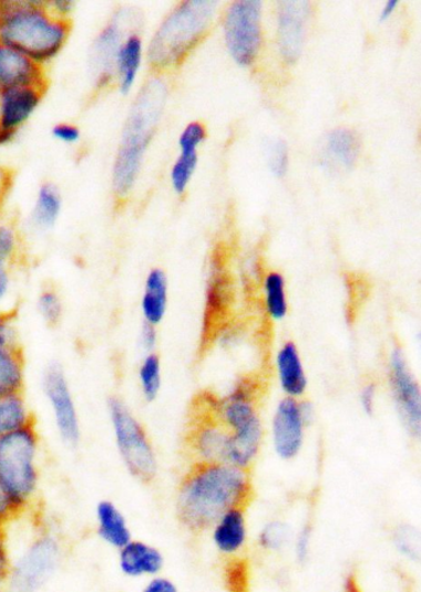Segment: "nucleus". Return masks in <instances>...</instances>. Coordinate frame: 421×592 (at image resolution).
<instances>
[{"instance_id": "obj_1", "label": "nucleus", "mask_w": 421, "mask_h": 592, "mask_svg": "<svg viewBox=\"0 0 421 592\" xmlns=\"http://www.w3.org/2000/svg\"><path fill=\"white\" fill-rule=\"evenodd\" d=\"M253 482L247 469L228 463L198 461L183 478L177 515L192 532H202L233 509L245 510L253 500Z\"/></svg>"}, {"instance_id": "obj_2", "label": "nucleus", "mask_w": 421, "mask_h": 592, "mask_svg": "<svg viewBox=\"0 0 421 592\" xmlns=\"http://www.w3.org/2000/svg\"><path fill=\"white\" fill-rule=\"evenodd\" d=\"M71 20L53 15L44 0H0V44L45 67L66 48Z\"/></svg>"}, {"instance_id": "obj_3", "label": "nucleus", "mask_w": 421, "mask_h": 592, "mask_svg": "<svg viewBox=\"0 0 421 592\" xmlns=\"http://www.w3.org/2000/svg\"><path fill=\"white\" fill-rule=\"evenodd\" d=\"M168 89L153 77L137 92L123 127L112 167V190L117 201L129 197L142 170L147 147L164 113Z\"/></svg>"}, {"instance_id": "obj_4", "label": "nucleus", "mask_w": 421, "mask_h": 592, "mask_svg": "<svg viewBox=\"0 0 421 592\" xmlns=\"http://www.w3.org/2000/svg\"><path fill=\"white\" fill-rule=\"evenodd\" d=\"M41 439L37 423L0 437V487L24 513L40 486Z\"/></svg>"}, {"instance_id": "obj_5", "label": "nucleus", "mask_w": 421, "mask_h": 592, "mask_svg": "<svg viewBox=\"0 0 421 592\" xmlns=\"http://www.w3.org/2000/svg\"><path fill=\"white\" fill-rule=\"evenodd\" d=\"M218 2L187 0L177 4L155 31L146 50L151 67L174 66L210 24Z\"/></svg>"}, {"instance_id": "obj_6", "label": "nucleus", "mask_w": 421, "mask_h": 592, "mask_svg": "<svg viewBox=\"0 0 421 592\" xmlns=\"http://www.w3.org/2000/svg\"><path fill=\"white\" fill-rule=\"evenodd\" d=\"M114 443L119 456L131 476L148 484L157 472L155 450L147 433L122 397L111 396L106 402Z\"/></svg>"}, {"instance_id": "obj_7", "label": "nucleus", "mask_w": 421, "mask_h": 592, "mask_svg": "<svg viewBox=\"0 0 421 592\" xmlns=\"http://www.w3.org/2000/svg\"><path fill=\"white\" fill-rule=\"evenodd\" d=\"M41 386L60 439L69 447H78L82 437L81 418L68 375L60 364L49 365L42 374Z\"/></svg>"}, {"instance_id": "obj_8", "label": "nucleus", "mask_w": 421, "mask_h": 592, "mask_svg": "<svg viewBox=\"0 0 421 592\" xmlns=\"http://www.w3.org/2000/svg\"><path fill=\"white\" fill-rule=\"evenodd\" d=\"M261 9L258 0H237L225 15V40L237 63L250 64L261 46Z\"/></svg>"}, {"instance_id": "obj_9", "label": "nucleus", "mask_w": 421, "mask_h": 592, "mask_svg": "<svg viewBox=\"0 0 421 592\" xmlns=\"http://www.w3.org/2000/svg\"><path fill=\"white\" fill-rule=\"evenodd\" d=\"M129 14H131L129 10L119 9L92 41L89 63L93 87L96 91L114 87L117 52L125 37L133 31Z\"/></svg>"}, {"instance_id": "obj_10", "label": "nucleus", "mask_w": 421, "mask_h": 592, "mask_svg": "<svg viewBox=\"0 0 421 592\" xmlns=\"http://www.w3.org/2000/svg\"><path fill=\"white\" fill-rule=\"evenodd\" d=\"M60 544L55 537L44 534L32 542L13 563L10 585L17 592H38L44 586L60 564Z\"/></svg>"}, {"instance_id": "obj_11", "label": "nucleus", "mask_w": 421, "mask_h": 592, "mask_svg": "<svg viewBox=\"0 0 421 592\" xmlns=\"http://www.w3.org/2000/svg\"><path fill=\"white\" fill-rule=\"evenodd\" d=\"M233 303L234 290L225 260L222 255L215 252L205 301L201 352H207L229 324Z\"/></svg>"}, {"instance_id": "obj_12", "label": "nucleus", "mask_w": 421, "mask_h": 592, "mask_svg": "<svg viewBox=\"0 0 421 592\" xmlns=\"http://www.w3.org/2000/svg\"><path fill=\"white\" fill-rule=\"evenodd\" d=\"M391 383L399 413L410 434L418 437L421 425L420 390L401 350H394L391 357Z\"/></svg>"}, {"instance_id": "obj_13", "label": "nucleus", "mask_w": 421, "mask_h": 592, "mask_svg": "<svg viewBox=\"0 0 421 592\" xmlns=\"http://www.w3.org/2000/svg\"><path fill=\"white\" fill-rule=\"evenodd\" d=\"M311 4L307 0L278 3V45L283 56L296 61L304 49Z\"/></svg>"}, {"instance_id": "obj_14", "label": "nucleus", "mask_w": 421, "mask_h": 592, "mask_svg": "<svg viewBox=\"0 0 421 592\" xmlns=\"http://www.w3.org/2000/svg\"><path fill=\"white\" fill-rule=\"evenodd\" d=\"M29 85L48 89L47 69L24 53L0 44V92Z\"/></svg>"}, {"instance_id": "obj_15", "label": "nucleus", "mask_w": 421, "mask_h": 592, "mask_svg": "<svg viewBox=\"0 0 421 592\" xmlns=\"http://www.w3.org/2000/svg\"><path fill=\"white\" fill-rule=\"evenodd\" d=\"M45 92L32 85L0 92V125L18 134L38 112Z\"/></svg>"}, {"instance_id": "obj_16", "label": "nucleus", "mask_w": 421, "mask_h": 592, "mask_svg": "<svg viewBox=\"0 0 421 592\" xmlns=\"http://www.w3.org/2000/svg\"><path fill=\"white\" fill-rule=\"evenodd\" d=\"M305 417L300 404L294 397L280 402L274 419L275 447L280 458L298 455L304 443Z\"/></svg>"}, {"instance_id": "obj_17", "label": "nucleus", "mask_w": 421, "mask_h": 592, "mask_svg": "<svg viewBox=\"0 0 421 592\" xmlns=\"http://www.w3.org/2000/svg\"><path fill=\"white\" fill-rule=\"evenodd\" d=\"M145 55L144 40L136 30L129 32L119 49L115 61L114 87L123 94L131 93L142 70Z\"/></svg>"}, {"instance_id": "obj_18", "label": "nucleus", "mask_w": 421, "mask_h": 592, "mask_svg": "<svg viewBox=\"0 0 421 592\" xmlns=\"http://www.w3.org/2000/svg\"><path fill=\"white\" fill-rule=\"evenodd\" d=\"M119 568L129 578L156 575L164 568V557L157 548L132 540L119 549Z\"/></svg>"}, {"instance_id": "obj_19", "label": "nucleus", "mask_w": 421, "mask_h": 592, "mask_svg": "<svg viewBox=\"0 0 421 592\" xmlns=\"http://www.w3.org/2000/svg\"><path fill=\"white\" fill-rule=\"evenodd\" d=\"M96 532L113 548L122 549L133 540L124 513L111 500H102L95 508Z\"/></svg>"}, {"instance_id": "obj_20", "label": "nucleus", "mask_w": 421, "mask_h": 592, "mask_svg": "<svg viewBox=\"0 0 421 592\" xmlns=\"http://www.w3.org/2000/svg\"><path fill=\"white\" fill-rule=\"evenodd\" d=\"M168 282L160 268L151 269L145 279L142 298L144 324L157 326L164 320L167 310Z\"/></svg>"}, {"instance_id": "obj_21", "label": "nucleus", "mask_w": 421, "mask_h": 592, "mask_svg": "<svg viewBox=\"0 0 421 592\" xmlns=\"http://www.w3.org/2000/svg\"><path fill=\"white\" fill-rule=\"evenodd\" d=\"M27 362L23 349L0 344V397L24 394Z\"/></svg>"}, {"instance_id": "obj_22", "label": "nucleus", "mask_w": 421, "mask_h": 592, "mask_svg": "<svg viewBox=\"0 0 421 592\" xmlns=\"http://www.w3.org/2000/svg\"><path fill=\"white\" fill-rule=\"evenodd\" d=\"M63 199L59 188L51 181L42 183L30 214L32 228L39 231L52 229L61 217Z\"/></svg>"}, {"instance_id": "obj_23", "label": "nucleus", "mask_w": 421, "mask_h": 592, "mask_svg": "<svg viewBox=\"0 0 421 592\" xmlns=\"http://www.w3.org/2000/svg\"><path fill=\"white\" fill-rule=\"evenodd\" d=\"M279 381L284 391L291 397L306 392L307 378L301 365L299 353L294 342H287L277 357Z\"/></svg>"}, {"instance_id": "obj_24", "label": "nucleus", "mask_w": 421, "mask_h": 592, "mask_svg": "<svg viewBox=\"0 0 421 592\" xmlns=\"http://www.w3.org/2000/svg\"><path fill=\"white\" fill-rule=\"evenodd\" d=\"M243 509H233L215 523L214 542L225 554L239 552L246 541V523Z\"/></svg>"}, {"instance_id": "obj_25", "label": "nucleus", "mask_w": 421, "mask_h": 592, "mask_svg": "<svg viewBox=\"0 0 421 592\" xmlns=\"http://www.w3.org/2000/svg\"><path fill=\"white\" fill-rule=\"evenodd\" d=\"M360 149L361 139L351 128H335L327 136L326 154L331 164L350 168L358 159Z\"/></svg>"}, {"instance_id": "obj_26", "label": "nucleus", "mask_w": 421, "mask_h": 592, "mask_svg": "<svg viewBox=\"0 0 421 592\" xmlns=\"http://www.w3.org/2000/svg\"><path fill=\"white\" fill-rule=\"evenodd\" d=\"M35 423L24 394L0 397V437Z\"/></svg>"}, {"instance_id": "obj_27", "label": "nucleus", "mask_w": 421, "mask_h": 592, "mask_svg": "<svg viewBox=\"0 0 421 592\" xmlns=\"http://www.w3.org/2000/svg\"><path fill=\"white\" fill-rule=\"evenodd\" d=\"M140 391L145 401L154 402L161 390V361L156 353H147L137 371Z\"/></svg>"}, {"instance_id": "obj_28", "label": "nucleus", "mask_w": 421, "mask_h": 592, "mask_svg": "<svg viewBox=\"0 0 421 592\" xmlns=\"http://www.w3.org/2000/svg\"><path fill=\"white\" fill-rule=\"evenodd\" d=\"M266 309L268 315L279 321L285 319L288 311L285 279L277 272H271L265 281Z\"/></svg>"}, {"instance_id": "obj_29", "label": "nucleus", "mask_w": 421, "mask_h": 592, "mask_svg": "<svg viewBox=\"0 0 421 592\" xmlns=\"http://www.w3.org/2000/svg\"><path fill=\"white\" fill-rule=\"evenodd\" d=\"M39 315L50 328H57L63 318V303L53 288L42 289L37 299Z\"/></svg>"}, {"instance_id": "obj_30", "label": "nucleus", "mask_w": 421, "mask_h": 592, "mask_svg": "<svg viewBox=\"0 0 421 592\" xmlns=\"http://www.w3.org/2000/svg\"><path fill=\"white\" fill-rule=\"evenodd\" d=\"M224 580L229 592H250V565L246 559H232L225 565Z\"/></svg>"}, {"instance_id": "obj_31", "label": "nucleus", "mask_w": 421, "mask_h": 592, "mask_svg": "<svg viewBox=\"0 0 421 592\" xmlns=\"http://www.w3.org/2000/svg\"><path fill=\"white\" fill-rule=\"evenodd\" d=\"M198 163L197 153H181L174 167L171 169L172 187L182 194L186 190L188 183Z\"/></svg>"}, {"instance_id": "obj_32", "label": "nucleus", "mask_w": 421, "mask_h": 592, "mask_svg": "<svg viewBox=\"0 0 421 592\" xmlns=\"http://www.w3.org/2000/svg\"><path fill=\"white\" fill-rule=\"evenodd\" d=\"M21 252V239L12 224L0 222V260L14 264Z\"/></svg>"}, {"instance_id": "obj_33", "label": "nucleus", "mask_w": 421, "mask_h": 592, "mask_svg": "<svg viewBox=\"0 0 421 592\" xmlns=\"http://www.w3.org/2000/svg\"><path fill=\"white\" fill-rule=\"evenodd\" d=\"M205 138V128L201 123H191L179 136L181 153H197V147Z\"/></svg>"}, {"instance_id": "obj_34", "label": "nucleus", "mask_w": 421, "mask_h": 592, "mask_svg": "<svg viewBox=\"0 0 421 592\" xmlns=\"http://www.w3.org/2000/svg\"><path fill=\"white\" fill-rule=\"evenodd\" d=\"M268 163L276 176L283 177L286 175L288 169V147L284 139H277L269 147Z\"/></svg>"}, {"instance_id": "obj_35", "label": "nucleus", "mask_w": 421, "mask_h": 592, "mask_svg": "<svg viewBox=\"0 0 421 592\" xmlns=\"http://www.w3.org/2000/svg\"><path fill=\"white\" fill-rule=\"evenodd\" d=\"M0 344L2 346H19L18 330L12 311L0 310Z\"/></svg>"}, {"instance_id": "obj_36", "label": "nucleus", "mask_w": 421, "mask_h": 592, "mask_svg": "<svg viewBox=\"0 0 421 592\" xmlns=\"http://www.w3.org/2000/svg\"><path fill=\"white\" fill-rule=\"evenodd\" d=\"M52 136L64 145H75L81 142V128L72 123H59L51 128Z\"/></svg>"}, {"instance_id": "obj_37", "label": "nucleus", "mask_w": 421, "mask_h": 592, "mask_svg": "<svg viewBox=\"0 0 421 592\" xmlns=\"http://www.w3.org/2000/svg\"><path fill=\"white\" fill-rule=\"evenodd\" d=\"M21 515L23 513L18 510L3 488L0 487V530H6L7 526L17 520Z\"/></svg>"}, {"instance_id": "obj_38", "label": "nucleus", "mask_w": 421, "mask_h": 592, "mask_svg": "<svg viewBox=\"0 0 421 592\" xmlns=\"http://www.w3.org/2000/svg\"><path fill=\"white\" fill-rule=\"evenodd\" d=\"M285 538V527L279 523H271L266 526V529L263 531L260 542L265 548L277 549L284 544Z\"/></svg>"}, {"instance_id": "obj_39", "label": "nucleus", "mask_w": 421, "mask_h": 592, "mask_svg": "<svg viewBox=\"0 0 421 592\" xmlns=\"http://www.w3.org/2000/svg\"><path fill=\"white\" fill-rule=\"evenodd\" d=\"M12 567L13 562L9 554L6 530H0V584L9 580Z\"/></svg>"}, {"instance_id": "obj_40", "label": "nucleus", "mask_w": 421, "mask_h": 592, "mask_svg": "<svg viewBox=\"0 0 421 592\" xmlns=\"http://www.w3.org/2000/svg\"><path fill=\"white\" fill-rule=\"evenodd\" d=\"M12 264L0 260V310L12 292Z\"/></svg>"}, {"instance_id": "obj_41", "label": "nucleus", "mask_w": 421, "mask_h": 592, "mask_svg": "<svg viewBox=\"0 0 421 592\" xmlns=\"http://www.w3.org/2000/svg\"><path fill=\"white\" fill-rule=\"evenodd\" d=\"M75 6L78 4L73 0H47V7L50 12L64 20H71Z\"/></svg>"}, {"instance_id": "obj_42", "label": "nucleus", "mask_w": 421, "mask_h": 592, "mask_svg": "<svg viewBox=\"0 0 421 592\" xmlns=\"http://www.w3.org/2000/svg\"><path fill=\"white\" fill-rule=\"evenodd\" d=\"M397 546L401 549V552L410 557L419 554V537L412 531L398 533Z\"/></svg>"}, {"instance_id": "obj_43", "label": "nucleus", "mask_w": 421, "mask_h": 592, "mask_svg": "<svg viewBox=\"0 0 421 592\" xmlns=\"http://www.w3.org/2000/svg\"><path fill=\"white\" fill-rule=\"evenodd\" d=\"M157 342V332L155 326L147 324L143 325L142 332H140V343L144 350L148 353L154 352Z\"/></svg>"}, {"instance_id": "obj_44", "label": "nucleus", "mask_w": 421, "mask_h": 592, "mask_svg": "<svg viewBox=\"0 0 421 592\" xmlns=\"http://www.w3.org/2000/svg\"><path fill=\"white\" fill-rule=\"evenodd\" d=\"M143 592H178L176 585L166 578H155L144 588Z\"/></svg>"}, {"instance_id": "obj_45", "label": "nucleus", "mask_w": 421, "mask_h": 592, "mask_svg": "<svg viewBox=\"0 0 421 592\" xmlns=\"http://www.w3.org/2000/svg\"><path fill=\"white\" fill-rule=\"evenodd\" d=\"M311 531L309 527H306V529L301 530L298 542H297V555L299 558L300 562H305L308 554H309V548H310V537Z\"/></svg>"}, {"instance_id": "obj_46", "label": "nucleus", "mask_w": 421, "mask_h": 592, "mask_svg": "<svg viewBox=\"0 0 421 592\" xmlns=\"http://www.w3.org/2000/svg\"><path fill=\"white\" fill-rule=\"evenodd\" d=\"M374 394L376 386L373 384L364 386V390L361 394V402L367 414H371L373 412Z\"/></svg>"}, {"instance_id": "obj_47", "label": "nucleus", "mask_w": 421, "mask_h": 592, "mask_svg": "<svg viewBox=\"0 0 421 592\" xmlns=\"http://www.w3.org/2000/svg\"><path fill=\"white\" fill-rule=\"evenodd\" d=\"M17 133L9 131V128L0 125V148L12 144L17 137Z\"/></svg>"}, {"instance_id": "obj_48", "label": "nucleus", "mask_w": 421, "mask_h": 592, "mask_svg": "<svg viewBox=\"0 0 421 592\" xmlns=\"http://www.w3.org/2000/svg\"><path fill=\"white\" fill-rule=\"evenodd\" d=\"M343 590L345 592H362L355 575H350L347 581H345Z\"/></svg>"}, {"instance_id": "obj_49", "label": "nucleus", "mask_w": 421, "mask_h": 592, "mask_svg": "<svg viewBox=\"0 0 421 592\" xmlns=\"http://www.w3.org/2000/svg\"><path fill=\"white\" fill-rule=\"evenodd\" d=\"M397 6H398V0H388V2L384 4V7L381 10V19H386L390 17L394 12V9Z\"/></svg>"}, {"instance_id": "obj_50", "label": "nucleus", "mask_w": 421, "mask_h": 592, "mask_svg": "<svg viewBox=\"0 0 421 592\" xmlns=\"http://www.w3.org/2000/svg\"><path fill=\"white\" fill-rule=\"evenodd\" d=\"M2 175H3V167H2V165H0V176H2Z\"/></svg>"}, {"instance_id": "obj_51", "label": "nucleus", "mask_w": 421, "mask_h": 592, "mask_svg": "<svg viewBox=\"0 0 421 592\" xmlns=\"http://www.w3.org/2000/svg\"><path fill=\"white\" fill-rule=\"evenodd\" d=\"M0 592H2V591H0Z\"/></svg>"}]
</instances>
